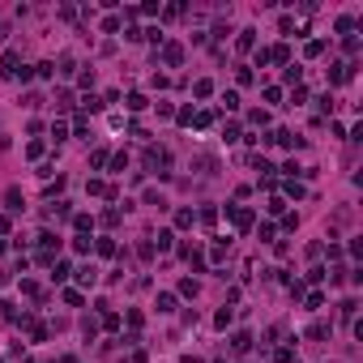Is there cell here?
<instances>
[{
  "mask_svg": "<svg viewBox=\"0 0 363 363\" xmlns=\"http://www.w3.org/2000/svg\"><path fill=\"white\" fill-rule=\"evenodd\" d=\"M145 167H149V171H158V175H167V167H171V154H167L162 145H149V149H145Z\"/></svg>",
  "mask_w": 363,
  "mask_h": 363,
  "instance_id": "cell-1",
  "label": "cell"
},
{
  "mask_svg": "<svg viewBox=\"0 0 363 363\" xmlns=\"http://www.w3.org/2000/svg\"><path fill=\"white\" fill-rule=\"evenodd\" d=\"M226 210L235 214V226H239V231H248V226H252V210H235V205H226Z\"/></svg>",
  "mask_w": 363,
  "mask_h": 363,
  "instance_id": "cell-2",
  "label": "cell"
},
{
  "mask_svg": "<svg viewBox=\"0 0 363 363\" xmlns=\"http://www.w3.org/2000/svg\"><path fill=\"white\" fill-rule=\"evenodd\" d=\"M162 60H167V64H180L184 60V47H180V43H171L167 52H162Z\"/></svg>",
  "mask_w": 363,
  "mask_h": 363,
  "instance_id": "cell-3",
  "label": "cell"
},
{
  "mask_svg": "<svg viewBox=\"0 0 363 363\" xmlns=\"http://www.w3.org/2000/svg\"><path fill=\"white\" fill-rule=\"evenodd\" d=\"M308 338H312V342H320V338H329V325H325V320H316V325H312V329H308Z\"/></svg>",
  "mask_w": 363,
  "mask_h": 363,
  "instance_id": "cell-4",
  "label": "cell"
},
{
  "mask_svg": "<svg viewBox=\"0 0 363 363\" xmlns=\"http://www.w3.org/2000/svg\"><path fill=\"white\" fill-rule=\"evenodd\" d=\"M235 47H239V52H252V30L239 34V39H235Z\"/></svg>",
  "mask_w": 363,
  "mask_h": 363,
  "instance_id": "cell-5",
  "label": "cell"
},
{
  "mask_svg": "<svg viewBox=\"0 0 363 363\" xmlns=\"http://www.w3.org/2000/svg\"><path fill=\"white\" fill-rule=\"evenodd\" d=\"M158 312H175V295H158Z\"/></svg>",
  "mask_w": 363,
  "mask_h": 363,
  "instance_id": "cell-6",
  "label": "cell"
},
{
  "mask_svg": "<svg viewBox=\"0 0 363 363\" xmlns=\"http://www.w3.org/2000/svg\"><path fill=\"white\" fill-rule=\"evenodd\" d=\"M248 342H252L248 333H235V338H231V346H235V351H248Z\"/></svg>",
  "mask_w": 363,
  "mask_h": 363,
  "instance_id": "cell-7",
  "label": "cell"
},
{
  "mask_svg": "<svg viewBox=\"0 0 363 363\" xmlns=\"http://www.w3.org/2000/svg\"><path fill=\"white\" fill-rule=\"evenodd\" d=\"M175 226H192V210H180V214H175Z\"/></svg>",
  "mask_w": 363,
  "mask_h": 363,
  "instance_id": "cell-8",
  "label": "cell"
}]
</instances>
